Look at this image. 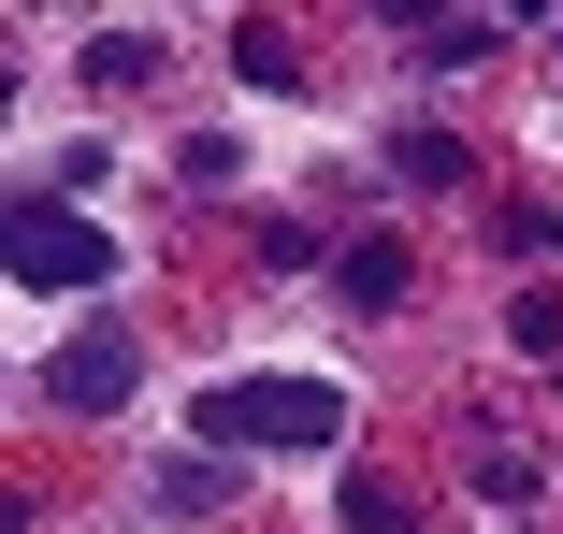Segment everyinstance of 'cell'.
<instances>
[{"label":"cell","mask_w":563,"mask_h":534,"mask_svg":"<svg viewBox=\"0 0 563 534\" xmlns=\"http://www.w3.org/2000/svg\"><path fill=\"white\" fill-rule=\"evenodd\" d=\"M188 434H217V463L332 448V434H347V390H332V376H217V390L188 404Z\"/></svg>","instance_id":"obj_1"},{"label":"cell","mask_w":563,"mask_h":534,"mask_svg":"<svg viewBox=\"0 0 563 534\" xmlns=\"http://www.w3.org/2000/svg\"><path fill=\"white\" fill-rule=\"evenodd\" d=\"M0 275H15V289H101V275H117V232L58 218L44 188H15V202H0Z\"/></svg>","instance_id":"obj_2"},{"label":"cell","mask_w":563,"mask_h":534,"mask_svg":"<svg viewBox=\"0 0 563 534\" xmlns=\"http://www.w3.org/2000/svg\"><path fill=\"white\" fill-rule=\"evenodd\" d=\"M131 376H145V347H131V333H73V347L44 361V404H58V419H117V404H131Z\"/></svg>","instance_id":"obj_3"},{"label":"cell","mask_w":563,"mask_h":534,"mask_svg":"<svg viewBox=\"0 0 563 534\" xmlns=\"http://www.w3.org/2000/svg\"><path fill=\"white\" fill-rule=\"evenodd\" d=\"M332 520H347V534H419V491L362 463V477H347V505H332Z\"/></svg>","instance_id":"obj_4"},{"label":"cell","mask_w":563,"mask_h":534,"mask_svg":"<svg viewBox=\"0 0 563 534\" xmlns=\"http://www.w3.org/2000/svg\"><path fill=\"white\" fill-rule=\"evenodd\" d=\"M332 289H347V303H405V246H390V232H362L347 260H332Z\"/></svg>","instance_id":"obj_5"},{"label":"cell","mask_w":563,"mask_h":534,"mask_svg":"<svg viewBox=\"0 0 563 534\" xmlns=\"http://www.w3.org/2000/svg\"><path fill=\"white\" fill-rule=\"evenodd\" d=\"M390 174H405V188H463L477 159H463V131H405V145H390Z\"/></svg>","instance_id":"obj_6"},{"label":"cell","mask_w":563,"mask_h":534,"mask_svg":"<svg viewBox=\"0 0 563 534\" xmlns=\"http://www.w3.org/2000/svg\"><path fill=\"white\" fill-rule=\"evenodd\" d=\"M159 505H174V520H217V505H232V463H217V448H202V463H174V477H159Z\"/></svg>","instance_id":"obj_7"},{"label":"cell","mask_w":563,"mask_h":534,"mask_svg":"<svg viewBox=\"0 0 563 534\" xmlns=\"http://www.w3.org/2000/svg\"><path fill=\"white\" fill-rule=\"evenodd\" d=\"M145 73H159L145 30H101V44H87V87H145Z\"/></svg>","instance_id":"obj_8"},{"label":"cell","mask_w":563,"mask_h":534,"mask_svg":"<svg viewBox=\"0 0 563 534\" xmlns=\"http://www.w3.org/2000/svg\"><path fill=\"white\" fill-rule=\"evenodd\" d=\"M232 58H246V87H275V73H289V30H275V15H246V30H232Z\"/></svg>","instance_id":"obj_9"},{"label":"cell","mask_w":563,"mask_h":534,"mask_svg":"<svg viewBox=\"0 0 563 534\" xmlns=\"http://www.w3.org/2000/svg\"><path fill=\"white\" fill-rule=\"evenodd\" d=\"M506 333H520V347H534V361L563 376V303H520V318H506Z\"/></svg>","instance_id":"obj_10"},{"label":"cell","mask_w":563,"mask_h":534,"mask_svg":"<svg viewBox=\"0 0 563 534\" xmlns=\"http://www.w3.org/2000/svg\"><path fill=\"white\" fill-rule=\"evenodd\" d=\"M506 232H520V246H563V218H506Z\"/></svg>","instance_id":"obj_11"},{"label":"cell","mask_w":563,"mask_h":534,"mask_svg":"<svg viewBox=\"0 0 563 534\" xmlns=\"http://www.w3.org/2000/svg\"><path fill=\"white\" fill-rule=\"evenodd\" d=\"M0 116H15V73H0Z\"/></svg>","instance_id":"obj_12"}]
</instances>
